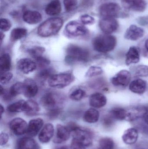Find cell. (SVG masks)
<instances>
[{
  "mask_svg": "<svg viewBox=\"0 0 148 149\" xmlns=\"http://www.w3.org/2000/svg\"><path fill=\"white\" fill-rule=\"evenodd\" d=\"M116 44L117 40L114 36L105 34L96 37L92 42L94 49L101 53H107L114 50Z\"/></svg>",
  "mask_w": 148,
  "mask_h": 149,
  "instance_id": "obj_1",
  "label": "cell"
},
{
  "mask_svg": "<svg viewBox=\"0 0 148 149\" xmlns=\"http://www.w3.org/2000/svg\"><path fill=\"white\" fill-rule=\"evenodd\" d=\"M63 23V20L60 17L49 18L39 26L37 29V34L42 37L54 36L59 32Z\"/></svg>",
  "mask_w": 148,
  "mask_h": 149,
  "instance_id": "obj_2",
  "label": "cell"
},
{
  "mask_svg": "<svg viewBox=\"0 0 148 149\" xmlns=\"http://www.w3.org/2000/svg\"><path fill=\"white\" fill-rule=\"evenodd\" d=\"M65 61L68 64L76 62H87L89 59L90 53L87 49L75 45H70L66 49Z\"/></svg>",
  "mask_w": 148,
  "mask_h": 149,
  "instance_id": "obj_3",
  "label": "cell"
},
{
  "mask_svg": "<svg viewBox=\"0 0 148 149\" xmlns=\"http://www.w3.org/2000/svg\"><path fill=\"white\" fill-rule=\"evenodd\" d=\"M74 79V75L69 72L54 74L48 79V84L51 87L63 88L70 85Z\"/></svg>",
  "mask_w": 148,
  "mask_h": 149,
  "instance_id": "obj_4",
  "label": "cell"
},
{
  "mask_svg": "<svg viewBox=\"0 0 148 149\" xmlns=\"http://www.w3.org/2000/svg\"><path fill=\"white\" fill-rule=\"evenodd\" d=\"M121 8L116 3H105L101 5L99 8V13L102 18L112 17L116 18L120 16Z\"/></svg>",
  "mask_w": 148,
  "mask_h": 149,
  "instance_id": "obj_5",
  "label": "cell"
},
{
  "mask_svg": "<svg viewBox=\"0 0 148 149\" xmlns=\"http://www.w3.org/2000/svg\"><path fill=\"white\" fill-rule=\"evenodd\" d=\"M65 33L69 37L76 38L87 34L88 30L83 24L76 21H71L65 27Z\"/></svg>",
  "mask_w": 148,
  "mask_h": 149,
  "instance_id": "obj_6",
  "label": "cell"
},
{
  "mask_svg": "<svg viewBox=\"0 0 148 149\" xmlns=\"http://www.w3.org/2000/svg\"><path fill=\"white\" fill-rule=\"evenodd\" d=\"M71 133L73 139L78 141L85 147H88L92 144L93 134L88 130L78 127Z\"/></svg>",
  "mask_w": 148,
  "mask_h": 149,
  "instance_id": "obj_7",
  "label": "cell"
},
{
  "mask_svg": "<svg viewBox=\"0 0 148 149\" xmlns=\"http://www.w3.org/2000/svg\"><path fill=\"white\" fill-rule=\"evenodd\" d=\"M62 99L57 94L49 92L45 94L41 99V103L44 107L49 110L61 108L59 107L62 102Z\"/></svg>",
  "mask_w": 148,
  "mask_h": 149,
  "instance_id": "obj_8",
  "label": "cell"
},
{
  "mask_svg": "<svg viewBox=\"0 0 148 149\" xmlns=\"http://www.w3.org/2000/svg\"><path fill=\"white\" fill-rule=\"evenodd\" d=\"M99 27L104 34L111 35L118 30L119 24L115 18H102L99 22Z\"/></svg>",
  "mask_w": 148,
  "mask_h": 149,
  "instance_id": "obj_9",
  "label": "cell"
},
{
  "mask_svg": "<svg viewBox=\"0 0 148 149\" xmlns=\"http://www.w3.org/2000/svg\"><path fill=\"white\" fill-rule=\"evenodd\" d=\"M131 74L127 70H122L111 79V82L116 87H126L130 84Z\"/></svg>",
  "mask_w": 148,
  "mask_h": 149,
  "instance_id": "obj_10",
  "label": "cell"
},
{
  "mask_svg": "<svg viewBox=\"0 0 148 149\" xmlns=\"http://www.w3.org/2000/svg\"><path fill=\"white\" fill-rule=\"evenodd\" d=\"M9 127L14 134L17 136H21L27 133L28 124L23 119L21 118H16L10 122Z\"/></svg>",
  "mask_w": 148,
  "mask_h": 149,
  "instance_id": "obj_11",
  "label": "cell"
},
{
  "mask_svg": "<svg viewBox=\"0 0 148 149\" xmlns=\"http://www.w3.org/2000/svg\"><path fill=\"white\" fill-rule=\"evenodd\" d=\"M144 31L142 28L135 24L130 25L126 30L124 37L126 39L135 41L143 37Z\"/></svg>",
  "mask_w": 148,
  "mask_h": 149,
  "instance_id": "obj_12",
  "label": "cell"
},
{
  "mask_svg": "<svg viewBox=\"0 0 148 149\" xmlns=\"http://www.w3.org/2000/svg\"><path fill=\"white\" fill-rule=\"evenodd\" d=\"M18 70L24 74H29L35 70L37 64L34 61L28 58L20 59L17 63Z\"/></svg>",
  "mask_w": 148,
  "mask_h": 149,
  "instance_id": "obj_13",
  "label": "cell"
},
{
  "mask_svg": "<svg viewBox=\"0 0 148 149\" xmlns=\"http://www.w3.org/2000/svg\"><path fill=\"white\" fill-rule=\"evenodd\" d=\"M70 133L71 132L67 126L58 124L56 126V133L53 141L56 143L64 142L69 139Z\"/></svg>",
  "mask_w": 148,
  "mask_h": 149,
  "instance_id": "obj_14",
  "label": "cell"
},
{
  "mask_svg": "<svg viewBox=\"0 0 148 149\" xmlns=\"http://www.w3.org/2000/svg\"><path fill=\"white\" fill-rule=\"evenodd\" d=\"M23 83V95L26 97L31 98L35 96L38 92V86L34 80L26 79Z\"/></svg>",
  "mask_w": 148,
  "mask_h": 149,
  "instance_id": "obj_15",
  "label": "cell"
},
{
  "mask_svg": "<svg viewBox=\"0 0 148 149\" xmlns=\"http://www.w3.org/2000/svg\"><path fill=\"white\" fill-rule=\"evenodd\" d=\"M43 121L41 118H36L31 120L28 124L26 135L28 137L36 136L43 125Z\"/></svg>",
  "mask_w": 148,
  "mask_h": 149,
  "instance_id": "obj_16",
  "label": "cell"
},
{
  "mask_svg": "<svg viewBox=\"0 0 148 149\" xmlns=\"http://www.w3.org/2000/svg\"><path fill=\"white\" fill-rule=\"evenodd\" d=\"M54 127L51 123H47L43 128L38 135L39 141L42 143H47L54 135Z\"/></svg>",
  "mask_w": 148,
  "mask_h": 149,
  "instance_id": "obj_17",
  "label": "cell"
},
{
  "mask_svg": "<svg viewBox=\"0 0 148 149\" xmlns=\"http://www.w3.org/2000/svg\"><path fill=\"white\" fill-rule=\"evenodd\" d=\"M107 97L103 94L96 93L91 95L89 97V105L95 108L103 107L107 103Z\"/></svg>",
  "mask_w": 148,
  "mask_h": 149,
  "instance_id": "obj_18",
  "label": "cell"
},
{
  "mask_svg": "<svg viewBox=\"0 0 148 149\" xmlns=\"http://www.w3.org/2000/svg\"><path fill=\"white\" fill-rule=\"evenodd\" d=\"M147 82L141 79H137L130 82L129 89L131 92L137 94L144 93L147 89Z\"/></svg>",
  "mask_w": 148,
  "mask_h": 149,
  "instance_id": "obj_19",
  "label": "cell"
},
{
  "mask_svg": "<svg viewBox=\"0 0 148 149\" xmlns=\"http://www.w3.org/2000/svg\"><path fill=\"white\" fill-rule=\"evenodd\" d=\"M16 149H39L36 142L31 137H24L17 141Z\"/></svg>",
  "mask_w": 148,
  "mask_h": 149,
  "instance_id": "obj_20",
  "label": "cell"
},
{
  "mask_svg": "<svg viewBox=\"0 0 148 149\" xmlns=\"http://www.w3.org/2000/svg\"><path fill=\"white\" fill-rule=\"evenodd\" d=\"M23 21L29 24H36L40 22L42 19L41 15L38 11L27 10L23 15Z\"/></svg>",
  "mask_w": 148,
  "mask_h": 149,
  "instance_id": "obj_21",
  "label": "cell"
},
{
  "mask_svg": "<svg viewBox=\"0 0 148 149\" xmlns=\"http://www.w3.org/2000/svg\"><path fill=\"white\" fill-rule=\"evenodd\" d=\"M140 61V54L138 49L135 46H131L126 54V64L129 65L138 63Z\"/></svg>",
  "mask_w": 148,
  "mask_h": 149,
  "instance_id": "obj_22",
  "label": "cell"
},
{
  "mask_svg": "<svg viewBox=\"0 0 148 149\" xmlns=\"http://www.w3.org/2000/svg\"><path fill=\"white\" fill-rule=\"evenodd\" d=\"M138 138V132L136 129L130 128L127 130L122 136V140L127 145L134 144Z\"/></svg>",
  "mask_w": 148,
  "mask_h": 149,
  "instance_id": "obj_23",
  "label": "cell"
},
{
  "mask_svg": "<svg viewBox=\"0 0 148 149\" xmlns=\"http://www.w3.org/2000/svg\"><path fill=\"white\" fill-rule=\"evenodd\" d=\"M46 14L50 16L59 15L61 11V4L60 0H53L45 8Z\"/></svg>",
  "mask_w": 148,
  "mask_h": 149,
  "instance_id": "obj_24",
  "label": "cell"
},
{
  "mask_svg": "<svg viewBox=\"0 0 148 149\" xmlns=\"http://www.w3.org/2000/svg\"><path fill=\"white\" fill-rule=\"evenodd\" d=\"M100 117V113L94 108H90L85 112L83 115V120L86 122L94 123L97 122Z\"/></svg>",
  "mask_w": 148,
  "mask_h": 149,
  "instance_id": "obj_25",
  "label": "cell"
},
{
  "mask_svg": "<svg viewBox=\"0 0 148 149\" xmlns=\"http://www.w3.org/2000/svg\"><path fill=\"white\" fill-rule=\"evenodd\" d=\"M109 114L114 119L119 120H126L127 114V110L120 107H114L110 110Z\"/></svg>",
  "mask_w": 148,
  "mask_h": 149,
  "instance_id": "obj_26",
  "label": "cell"
},
{
  "mask_svg": "<svg viewBox=\"0 0 148 149\" xmlns=\"http://www.w3.org/2000/svg\"><path fill=\"white\" fill-rule=\"evenodd\" d=\"M40 110V107L38 103L33 100H28L26 101L25 112L27 115L29 116L34 115L37 113Z\"/></svg>",
  "mask_w": 148,
  "mask_h": 149,
  "instance_id": "obj_27",
  "label": "cell"
},
{
  "mask_svg": "<svg viewBox=\"0 0 148 149\" xmlns=\"http://www.w3.org/2000/svg\"><path fill=\"white\" fill-rule=\"evenodd\" d=\"M147 3L145 0H132L129 6V10L137 12L145 11Z\"/></svg>",
  "mask_w": 148,
  "mask_h": 149,
  "instance_id": "obj_28",
  "label": "cell"
},
{
  "mask_svg": "<svg viewBox=\"0 0 148 149\" xmlns=\"http://www.w3.org/2000/svg\"><path fill=\"white\" fill-rule=\"evenodd\" d=\"M11 67V58L8 54H3L0 58V70L1 72H8Z\"/></svg>",
  "mask_w": 148,
  "mask_h": 149,
  "instance_id": "obj_29",
  "label": "cell"
},
{
  "mask_svg": "<svg viewBox=\"0 0 148 149\" xmlns=\"http://www.w3.org/2000/svg\"><path fill=\"white\" fill-rule=\"evenodd\" d=\"M26 101L21 100L9 105L7 110L10 113H15L24 112Z\"/></svg>",
  "mask_w": 148,
  "mask_h": 149,
  "instance_id": "obj_30",
  "label": "cell"
},
{
  "mask_svg": "<svg viewBox=\"0 0 148 149\" xmlns=\"http://www.w3.org/2000/svg\"><path fill=\"white\" fill-rule=\"evenodd\" d=\"M132 73L136 77H142L148 76V65H140L131 68Z\"/></svg>",
  "mask_w": 148,
  "mask_h": 149,
  "instance_id": "obj_31",
  "label": "cell"
},
{
  "mask_svg": "<svg viewBox=\"0 0 148 149\" xmlns=\"http://www.w3.org/2000/svg\"><path fill=\"white\" fill-rule=\"evenodd\" d=\"M27 30L24 28H17L13 29L10 33L11 41H17L26 36Z\"/></svg>",
  "mask_w": 148,
  "mask_h": 149,
  "instance_id": "obj_32",
  "label": "cell"
},
{
  "mask_svg": "<svg viewBox=\"0 0 148 149\" xmlns=\"http://www.w3.org/2000/svg\"><path fill=\"white\" fill-rule=\"evenodd\" d=\"M23 82H17L10 88L9 95L10 97H14L21 94H23Z\"/></svg>",
  "mask_w": 148,
  "mask_h": 149,
  "instance_id": "obj_33",
  "label": "cell"
},
{
  "mask_svg": "<svg viewBox=\"0 0 148 149\" xmlns=\"http://www.w3.org/2000/svg\"><path fill=\"white\" fill-rule=\"evenodd\" d=\"M99 145L101 149H114V143L111 138L103 137L99 141Z\"/></svg>",
  "mask_w": 148,
  "mask_h": 149,
  "instance_id": "obj_34",
  "label": "cell"
},
{
  "mask_svg": "<svg viewBox=\"0 0 148 149\" xmlns=\"http://www.w3.org/2000/svg\"><path fill=\"white\" fill-rule=\"evenodd\" d=\"M45 51V49L40 46H35L30 48L28 50V52L34 59L43 56V54Z\"/></svg>",
  "mask_w": 148,
  "mask_h": 149,
  "instance_id": "obj_35",
  "label": "cell"
},
{
  "mask_svg": "<svg viewBox=\"0 0 148 149\" xmlns=\"http://www.w3.org/2000/svg\"><path fill=\"white\" fill-rule=\"evenodd\" d=\"M103 73V70L101 67L92 66L87 71L85 76L88 78H92L101 75Z\"/></svg>",
  "mask_w": 148,
  "mask_h": 149,
  "instance_id": "obj_36",
  "label": "cell"
},
{
  "mask_svg": "<svg viewBox=\"0 0 148 149\" xmlns=\"http://www.w3.org/2000/svg\"><path fill=\"white\" fill-rule=\"evenodd\" d=\"M63 4L65 10L67 12H70L76 9L78 1L77 0H64Z\"/></svg>",
  "mask_w": 148,
  "mask_h": 149,
  "instance_id": "obj_37",
  "label": "cell"
},
{
  "mask_svg": "<svg viewBox=\"0 0 148 149\" xmlns=\"http://www.w3.org/2000/svg\"><path fill=\"white\" fill-rule=\"evenodd\" d=\"M86 92L85 91L78 88L73 91L70 95V98L71 100L74 101H80L85 96Z\"/></svg>",
  "mask_w": 148,
  "mask_h": 149,
  "instance_id": "obj_38",
  "label": "cell"
},
{
  "mask_svg": "<svg viewBox=\"0 0 148 149\" xmlns=\"http://www.w3.org/2000/svg\"><path fill=\"white\" fill-rule=\"evenodd\" d=\"M54 69L50 68H46L40 72L38 76L41 79H48L52 75H54Z\"/></svg>",
  "mask_w": 148,
  "mask_h": 149,
  "instance_id": "obj_39",
  "label": "cell"
},
{
  "mask_svg": "<svg viewBox=\"0 0 148 149\" xmlns=\"http://www.w3.org/2000/svg\"><path fill=\"white\" fill-rule=\"evenodd\" d=\"M13 74L8 72H1L0 81L2 84L8 83L13 78Z\"/></svg>",
  "mask_w": 148,
  "mask_h": 149,
  "instance_id": "obj_40",
  "label": "cell"
},
{
  "mask_svg": "<svg viewBox=\"0 0 148 149\" xmlns=\"http://www.w3.org/2000/svg\"><path fill=\"white\" fill-rule=\"evenodd\" d=\"M81 20L82 23L83 24H93L95 22L94 18L89 15L85 14L81 17Z\"/></svg>",
  "mask_w": 148,
  "mask_h": 149,
  "instance_id": "obj_41",
  "label": "cell"
},
{
  "mask_svg": "<svg viewBox=\"0 0 148 149\" xmlns=\"http://www.w3.org/2000/svg\"><path fill=\"white\" fill-rule=\"evenodd\" d=\"M36 62V64L40 67H46L50 63V61L47 58L44 57L43 56L40 57L35 59Z\"/></svg>",
  "mask_w": 148,
  "mask_h": 149,
  "instance_id": "obj_42",
  "label": "cell"
},
{
  "mask_svg": "<svg viewBox=\"0 0 148 149\" xmlns=\"http://www.w3.org/2000/svg\"><path fill=\"white\" fill-rule=\"evenodd\" d=\"M11 27V23L10 22L8 19L5 18H2L1 19V30L3 31H7L9 30Z\"/></svg>",
  "mask_w": 148,
  "mask_h": 149,
  "instance_id": "obj_43",
  "label": "cell"
},
{
  "mask_svg": "<svg viewBox=\"0 0 148 149\" xmlns=\"http://www.w3.org/2000/svg\"><path fill=\"white\" fill-rule=\"evenodd\" d=\"M114 119L112 117L111 115H107L103 118V123L104 126L106 127H110L113 125L114 123Z\"/></svg>",
  "mask_w": 148,
  "mask_h": 149,
  "instance_id": "obj_44",
  "label": "cell"
},
{
  "mask_svg": "<svg viewBox=\"0 0 148 149\" xmlns=\"http://www.w3.org/2000/svg\"><path fill=\"white\" fill-rule=\"evenodd\" d=\"M85 147L83 144L73 139L70 145V149H86Z\"/></svg>",
  "mask_w": 148,
  "mask_h": 149,
  "instance_id": "obj_45",
  "label": "cell"
},
{
  "mask_svg": "<svg viewBox=\"0 0 148 149\" xmlns=\"http://www.w3.org/2000/svg\"><path fill=\"white\" fill-rule=\"evenodd\" d=\"M61 108L55 109H51L49 110L48 113V116L51 119L56 118L61 113Z\"/></svg>",
  "mask_w": 148,
  "mask_h": 149,
  "instance_id": "obj_46",
  "label": "cell"
},
{
  "mask_svg": "<svg viewBox=\"0 0 148 149\" xmlns=\"http://www.w3.org/2000/svg\"><path fill=\"white\" fill-rule=\"evenodd\" d=\"M9 136L8 134L2 133L0 136V143L1 146L5 145L8 141Z\"/></svg>",
  "mask_w": 148,
  "mask_h": 149,
  "instance_id": "obj_47",
  "label": "cell"
},
{
  "mask_svg": "<svg viewBox=\"0 0 148 149\" xmlns=\"http://www.w3.org/2000/svg\"><path fill=\"white\" fill-rule=\"evenodd\" d=\"M143 119H144V121L146 124L148 125V113L145 114L143 117Z\"/></svg>",
  "mask_w": 148,
  "mask_h": 149,
  "instance_id": "obj_48",
  "label": "cell"
},
{
  "mask_svg": "<svg viewBox=\"0 0 148 149\" xmlns=\"http://www.w3.org/2000/svg\"><path fill=\"white\" fill-rule=\"evenodd\" d=\"M56 149H69L68 147L67 146H63L61 147H59Z\"/></svg>",
  "mask_w": 148,
  "mask_h": 149,
  "instance_id": "obj_49",
  "label": "cell"
},
{
  "mask_svg": "<svg viewBox=\"0 0 148 149\" xmlns=\"http://www.w3.org/2000/svg\"><path fill=\"white\" fill-rule=\"evenodd\" d=\"M0 109H1V115H2L4 111V108L3 107L2 105H1V108H0Z\"/></svg>",
  "mask_w": 148,
  "mask_h": 149,
  "instance_id": "obj_50",
  "label": "cell"
},
{
  "mask_svg": "<svg viewBox=\"0 0 148 149\" xmlns=\"http://www.w3.org/2000/svg\"><path fill=\"white\" fill-rule=\"evenodd\" d=\"M145 46L147 49V51L148 52V39L146 40L145 43Z\"/></svg>",
  "mask_w": 148,
  "mask_h": 149,
  "instance_id": "obj_51",
  "label": "cell"
},
{
  "mask_svg": "<svg viewBox=\"0 0 148 149\" xmlns=\"http://www.w3.org/2000/svg\"><path fill=\"white\" fill-rule=\"evenodd\" d=\"M4 37V35L2 33V32H1V42L2 41Z\"/></svg>",
  "mask_w": 148,
  "mask_h": 149,
  "instance_id": "obj_52",
  "label": "cell"
}]
</instances>
